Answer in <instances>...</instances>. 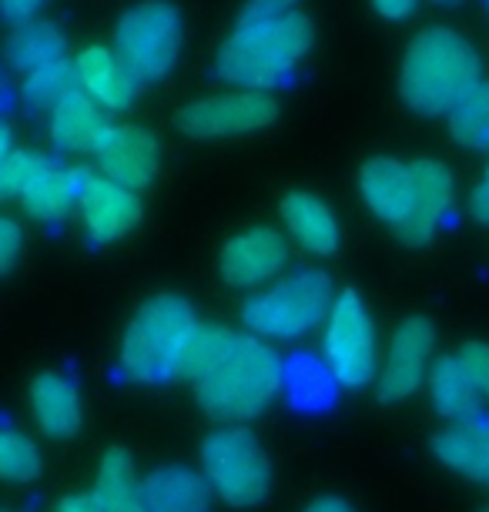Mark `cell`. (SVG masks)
Instances as JSON below:
<instances>
[{
    "label": "cell",
    "mask_w": 489,
    "mask_h": 512,
    "mask_svg": "<svg viewBox=\"0 0 489 512\" xmlns=\"http://www.w3.org/2000/svg\"><path fill=\"white\" fill-rule=\"evenodd\" d=\"M483 61L476 47L453 27H423L406 44L399 64V94L419 118H439L466 101L483 84Z\"/></svg>",
    "instance_id": "obj_1"
},
{
    "label": "cell",
    "mask_w": 489,
    "mask_h": 512,
    "mask_svg": "<svg viewBox=\"0 0 489 512\" xmlns=\"http://www.w3.org/2000/svg\"><path fill=\"white\" fill-rule=\"evenodd\" d=\"M285 385V362L252 332H238L232 349L205 379L195 382L201 412L215 422L242 425L258 419Z\"/></svg>",
    "instance_id": "obj_2"
},
{
    "label": "cell",
    "mask_w": 489,
    "mask_h": 512,
    "mask_svg": "<svg viewBox=\"0 0 489 512\" xmlns=\"http://www.w3.org/2000/svg\"><path fill=\"white\" fill-rule=\"evenodd\" d=\"M312 41L315 27L302 11L268 24H235L215 54V74L242 91H268L295 71Z\"/></svg>",
    "instance_id": "obj_3"
},
{
    "label": "cell",
    "mask_w": 489,
    "mask_h": 512,
    "mask_svg": "<svg viewBox=\"0 0 489 512\" xmlns=\"http://www.w3.org/2000/svg\"><path fill=\"white\" fill-rule=\"evenodd\" d=\"M198 325L185 295L161 292L131 315L118 345V369L128 382L158 385L181 372V355Z\"/></svg>",
    "instance_id": "obj_4"
},
{
    "label": "cell",
    "mask_w": 489,
    "mask_h": 512,
    "mask_svg": "<svg viewBox=\"0 0 489 512\" xmlns=\"http://www.w3.org/2000/svg\"><path fill=\"white\" fill-rule=\"evenodd\" d=\"M332 302V278L322 268H299L248 298L242 318L262 342H295L329 318Z\"/></svg>",
    "instance_id": "obj_5"
},
{
    "label": "cell",
    "mask_w": 489,
    "mask_h": 512,
    "mask_svg": "<svg viewBox=\"0 0 489 512\" xmlns=\"http://www.w3.org/2000/svg\"><path fill=\"white\" fill-rule=\"evenodd\" d=\"M198 469L232 509H255L272 492V459L248 425H222L201 439Z\"/></svg>",
    "instance_id": "obj_6"
},
{
    "label": "cell",
    "mask_w": 489,
    "mask_h": 512,
    "mask_svg": "<svg viewBox=\"0 0 489 512\" xmlns=\"http://www.w3.org/2000/svg\"><path fill=\"white\" fill-rule=\"evenodd\" d=\"M181 44H185V27H181L178 7L168 0L134 4L131 11L121 14L118 31H114V54L138 84L161 81L175 71Z\"/></svg>",
    "instance_id": "obj_7"
},
{
    "label": "cell",
    "mask_w": 489,
    "mask_h": 512,
    "mask_svg": "<svg viewBox=\"0 0 489 512\" xmlns=\"http://www.w3.org/2000/svg\"><path fill=\"white\" fill-rule=\"evenodd\" d=\"M322 359L332 382L342 389H362L379 375L376 325L356 288H342L325 318Z\"/></svg>",
    "instance_id": "obj_8"
},
{
    "label": "cell",
    "mask_w": 489,
    "mask_h": 512,
    "mask_svg": "<svg viewBox=\"0 0 489 512\" xmlns=\"http://www.w3.org/2000/svg\"><path fill=\"white\" fill-rule=\"evenodd\" d=\"M278 101L265 91H235L222 98H201L185 104L175 114V128L185 138L212 141V138H242L272 128L278 121Z\"/></svg>",
    "instance_id": "obj_9"
},
{
    "label": "cell",
    "mask_w": 489,
    "mask_h": 512,
    "mask_svg": "<svg viewBox=\"0 0 489 512\" xmlns=\"http://www.w3.org/2000/svg\"><path fill=\"white\" fill-rule=\"evenodd\" d=\"M433 349H436V328L423 315H409L396 325L389 335L386 355L379 362V399L396 405L412 399L433 369Z\"/></svg>",
    "instance_id": "obj_10"
},
{
    "label": "cell",
    "mask_w": 489,
    "mask_h": 512,
    "mask_svg": "<svg viewBox=\"0 0 489 512\" xmlns=\"http://www.w3.org/2000/svg\"><path fill=\"white\" fill-rule=\"evenodd\" d=\"M285 265H289V238L272 225L238 231L225 241L222 258H218V272L235 292L272 285Z\"/></svg>",
    "instance_id": "obj_11"
},
{
    "label": "cell",
    "mask_w": 489,
    "mask_h": 512,
    "mask_svg": "<svg viewBox=\"0 0 489 512\" xmlns=\"http://www.w3.org/2000/svg\"><path fill=\"white\" fill-rule=\"evenodd\" d=\"M412 168V211L396 231V238L409 248H423L436 238L439 225L453 211L456 201V181L453 171L436 158H416Z\"/></svg>",
    "instance_id": "obj_12"
},
{
    "label": "cell",
    "mask_w": 489,
    "mask_h": 512,
    "mask_svg": "<svg viewBox=\"0 0 489 512\" xmlns=\"http://www.w3.org/2000/svg\"><path fill=\"white\" fill-rule=\"evenodd\" d=\"M101 175L118 185L141 191L155 181L161 168V148L155 134L138 124H111L94 148Z\"/></svg>",
    "instance_id": "obj_13"
},
{
    "label": "cell",
    "mask_w": 489,
    "mask_h": 512,
    "mask_svg": "<svg viewBox=\"0 0 489 512\" xmlns=\"http://www.w3.org/2000/svg\"><path fill=\"white\" fill-rule=\"evenodd\" d=\"M78 211L94 245H111V241L131 235V228H138L145 208H141L138 191L124 188L118 181H108L104 175H88L84 171Z\"/></svg>",
    "instance_id": "obj_14"
},
{
    "label": "cell",
    "mask_w": 489,
    "mask_h": 512,
    "mask_svg": "<svg viewBox=\"0 0 489 512\" xmlns=\"http://www.w3.org/2000/svg\"><path fill=\"white\" fill-rule=\"evenodd\" d=\"M74 77L78 88L98 104L101 111H124L131 108L134 94L141 91V84L134 81V74L121 64V57L114 54V47H84L74 57Z\"/></svg>",
    "instance_id": "obj_15"
},
{
    "label": "cell",
    "mask_w": 489,
    "mask_h": 512,
    "mask_svg": "<svg viewBox=\"0 0 489 512\" xmlns=\"http://www.w3.org/2000/svg\"><path fill=\"white\" fill-rule=\"evenodd\" d=\"M359 198L379 221L399 228L412 211V168L409 161L372 158L359 168Z\"/></svg>",
    "instance_id": "obj_16"
},
{
    "label": "cell",
    "mask_w": 489,
    "mask_h": 512,
    "mask_svg": "<svg viewBox=\"0 0 489 512\" xmlns=\"http://www.w3.org/2000/svg\"><path fill=\"white\" fill-rule=\"evenodd\" d=\"M31 412L47 439H71L81 429L84 402L78 382L67 372L47 369L31 382Z\"/></svg>",
    "instance_id": "obj_17"
},
{
    "label": "cell",
    "mask_w": 489,
    "mask_h": 512,
    "mask_svg": "<svg viewBox=\"0 0 489 512\" xmlns=\"http://www.w3.org/2000/svg\"><path fill=\"white\" fill-rule=\"evenodd\" d=\"M433 456L456 476L489 486V415H469L433 436Z\"/></svg>",
    "instance_id": "obj_18"
},
{
    "label": "cell",
    "mask_w": 489,
    "mask_h": 512,
    "mask_svg": "<svg viewBox=\"0 0 489 512\" xmlns=\"http://www.w3.org/2000/svg\"><path fill=\"white\" fill-rule=\"evenodd\" d=\"M282 215L285 235H292V241L299 248H305L309 255H335L339 248V221H335L332 208L325 205L319 195L312 191H289L278 205Z\"/></svg>",
    "instance_id": "obj_19"
},
{
    "label": "cell",
    "mask_w": 489,
    "mask_h": 512,
    "mask_svg": "<svg viewBox=\"0 0 489 512\" xmlns=\"http://www.w3.org/2000/svg\"><path fill=\"white\" fill-rule=\"evenodd\" d=\"M215 492L201 469L165 462L145 479V512H212Z\"/></svg>",
    "instance_id": "obj_20"
},
{
    "label": "cell",
    "mask_w": 489,
    "mask_h": 512,
    "mask_svg": "<svg viewBox=\"0 0 489 512\" xmlns=\"http://www.w3.org/2000/svg\"><path fill=\"white\" fill-rule=\"evenodd\" d=\"M104 114L108 111H101L81 88L74 94H67L51 111V144L61 154H81V151L94 154L98 141L104 138V131L111 128Z\"/></svg>",
    "instance_id": "obj_21"
},
{
    "label": "cell",
    "mask_w": 489,
    "mask_h": 512,
    "mask_svg": "<svg viewBox=\"0 0 489 512\" xmlns=\"http://www.w3.org/2000/svg\"><path fill=\"white\" fill-rule=\"evenodd\" d=\"M81 181L84 171L74 168H61L54 161H44V168L37 171L34 181L27 185L21 205L34 221L41 225H57L78 208V195H81Z\"/></svg>",
    "instance_id": "obj_22"
},
{
    "label": "cell",
    "mask_w": 489,
    "mask_h": 512,
    "mask_svg": "<svg viewBox=\"0 0 489 512\" xmlns=\"http://www.w3.org/2000/svg\"><path fill=\"white\" fill-rule=\"evenodd\" d=\"M91 496L101 512H145V482L138 479V466L121 446L101 456Z\"/></svg>",
    "instance_id": "obj_23"
},
{
    "label": "cell",
    "mask_w": 489,
    "mask_h": 512,
    "mask_svg": "<svg viewBox=\"0 0 489 512\" xmlns=\"http://www.w3.org/2000/svg\"><path fill=\"white\" fill-rule=\"evenodd\" d=\"M426 382H429L433 409L443 415V419L459 422V419H469V415L479 412L483 392H479V385L473 382V375L466 372V365L456 359V352L436 359Z\"/></svg>",
    "instance_id": "obj_24"
},
{
    "label": "cell",
    "mask_w": 489,
    "mask_h": 512,
    "mask_svg": "<svg viewBox=\"0 0 489 512\" xmlns=\"http://www.w3.org/2000/svg\"><path fill=\"white\" fill-rule=\"evenodd\" d=\"M67 41L61 34V27L51 21H27L17 24L4 41V57L17 74L31 77L41 67H51L57 61H64Z\"/></svg>",
    "instance_id": "obj_25"
},
{
    "label": "cell",
    "mask_w": 489,
    "mask_h": 512,
    "mask_svg": "<svg viewBox=\"0 0 489 512\" xmlns=\"http://www.w3.org/2000/svg\"><path fill=\"white\" fill-rule=\"evenodd\" d=\"M235 335L238 332H232V328H225L218 322H198L195 332H191V338H188V345H185V355H181V372L178 375H185V379H191V382L205 379V375L228 355Z\"/></svg>",
    "instance_id": "obj_26"
},
{
    "label": "cell",
    "mask_w": 489,
    "mask_h": 512,
    "mask_svg": "<svg viewBox=\"0 0 489 512\" xmlns=\"http://www.w3.org/2000/svg\"><path fill=\"white\" fill-rule=\"evenodd\" d=\"M78 91V77H74V61H57L51 67H41L31 77H24V108L34 114H51L67 94Z\"/></svg>",
    "instance_id": "obj_27"
},
{
    "label": "cell",
    "mask_w": 489,
    "mask_h": 512,
    "mask_svg": "<svg viewBox=\"0 0 489 512\" xmlns=\"http://www.w3.org/2000/svg\"><path fill=\"white\" fill-rule=\"evenodd\" d=\"M449 134L463 148L489 151V81H483L466 101H459L449 111Z\"/></svg>",
    "instance_id": "obj_28"
},
{
    "label": "cell",
    "mask_w": 489,
    "mask_h": 512,
    "mask_svg": "<svg viewBox=\"0 0 489 512\" xmlns=\"http://www.w3.org/2000/svg\"><path fill=\"white\" fill-rule=\"evenodd\" d=\"M41 476V449L24 432L0 425V482L27 486Z\"/></svg>",
    "instance_id": "obj_29"
},
{
    "label": "cell",
    "mask_w": 489,
    "mask_h": 512,
    "mask_svg": "<svg viewBox=\"0 0 489 512\" xmlns=\"http://www.w3.org/2000/svg\"><path fill=\"white\" fill-rule=\"evenodd\" d=\"M44 161L47 158L37 151H14L11 158L0 164V201L24 198L27 185H31L37 171L44 168Z\"/></svg>",
    "instance_id": "obj_30"
},
{
    "label": "cell",
    "mask_w": 489,
    "mask_h": 512,
    "mask_svg": "<svg viewBox=\"0 0 489 512\" xmlns=\"http://www.w3.org/2000/svg\"><path fill=\"white\" fill-rule=\"evenodd\" d=\"M285 375H289V385H292V399L295 405H302V409H319L322 395H329L325 379H332V375L325 365L319 369L312 359H299L292 369H285Z\"/></svg>",
    "instance_id": "obj_31"
},
{
    "label": "cell",
    "mask_w": 489,
    "mask_h": 512,
    "mask_svg": "<svg viewBox=\"0 0 489 512\" xmlns=\"http://www.w3.org/2000/svg\"><path fill=\"white\" fill-rule=\"evenodd\" d=\"M299 11V0H245L235 24H268Z\"/></svg>",
    "instance_id": "obj_32"
},
{
    "label": "cell",
    "mask_w": 489,
    "mask_h": 512,
    "mask_svg": "<svg viewBox=\"0 0 489 512\" xmlns=\"http://www.w3.org/2000/svg\"><path fill=\"white\" fill-rule=\"evenodd\" d=\"M456 359L466 365V372L473 375V382L479 385V392L489 395V342H463L456 349Z\"/></svg>",
    "instance_id": "obj_33"
},
{
    "label": "cell",
    "mask_w": 489,
    "mask_h": 512,
    "mask_svg": "<svg viewBox=\"0 0 489 512\" xmlns=\"http://www.w3.org/2000/svg\"><path fill=\"white\" fill-rule=\"evenodd\" d=\"M24 255V228L14 218L0 215V275L14 272Z\"/></svg>",
    "instance_id": "obj_34"
},
{
    "label": "cell",
    "mask_w": 489,
    "mask_h": 512,
    "mask_svg": "<svg viewBox=\"0 0 489 512\" xmlns=\"http://www.w3.org/2000/svg\"><path fill=\"white\" fill-rule=\"evenodd\" d=\"M47 4V0H0V17H4L7 24H27L34 21L37 11Z\"/></svg>",
    "instance_id": "obj_35"
},
{
    "label": "cell",
    "mask_w": 489,
    "mask_h": 512,
    "mask_svg": "<svg viewBox=\"0 0 489 512\" xmlns=\"http://www.w3.org/2000/svg\"><path fill=\"white\" fill-rule=\"evenodd\" d=\"M469 215H473L479 225H489V164L473 185V191H469Z\"/></svg>",
    "instance_id": "obj_36"
},
{
    "label": "cell",
    "mask_w": 489,
    "mask_h": 512,
    "mask_svg": "<svg viewBox=\"0 0 489 512\" xmlns=\"http://www.w3.org/2000/svg\"><path fill=\"white\" fill-rule=\"evenodd\" d=\"M419 0H372V11H376L382 21H406V17L416 14Z\"/></svg>",
    "instance_id": "obj_37"
},
{
    "label": "cell",
    "mask_w": 489,
    "mask_h": 512,
    "mask_svg": "<svg viewBox=\"0 0 489 512\" xmlns=\"http://www.w3.org/2000/svg\"><path fill=\"white\" fill-rule=\"evenodd\" d=\"M54 512H101L98 502H94L91 492H81V496H64L54 506Z\"/></svg>",
    "instance_id": "obj_38"
},
{
    "label": "cell",
    "mask_w": 489,
    "mask_h": 512,
    "mask_svg": "<svg viewBox=\"0 0 489 512\" xmlns=\"http://www.w3.org/2000/svg\"><path fill=\"white\" fill-rule=\"evenodd\" d=\"M302 512H356V509H352V502H345L342 496H319V499H312Z\"/></svg>",
    "instance_id": "obj_39"
},
{
    "label": "cell",
    "mask_w": 489,
    "mask_h": 512,
    "mask_svg": "<svg viewBox=\"0 0 489 512\" xmlns=\"http://www.w3.org/2000/svg\"><path fill=\"white\" fill-rule=\"evenodd\" d=\"M14 88H11V81H7V77L4 74H0V124H7L4 118H7V114H11L14 111Z\"/></svg>",
    "instance_id": "obj_40"
},
{
    "label": "cell",
    "mask_w": 489,
    "mask_h": 512,
    "mask_svg": "<svg viewBox=\"0 0 489 512\" xmlns=\"http://www.w3.org/2000/svg\"><path fill=\"white\" fill-rule=\"evenodd\" d=\"M17 148H14V131L7 128V124H0V164L11 158Z\"/></svg>",
    "instance_id": "obj_41"
},
{
    "label": "cell",
    "mask_w": 489,
    "mask_h": 512,
    "mask_svg": "<svg viewBox=\"0 0 489 512\" xmlns=\"http://www.w3.org/2000/svg\"><path fill=\"white\" fill-rule=\"evenodd\" d=\"M433 4H436V7H456L459 0H433Z\"/></svg>",
    "instance_id": "obj_42"
},
{
    "label": "cell",
    "mask_w": 489,
    "mask_h": 512,
    "mask_svg": "<svg viewBox=\"0 0 489 512\" xmlns=\"http://www.w3.org/2000/svg\"><path fill=\"white\" fill-rule=\"evenodd\" d=\"M479 512H489V506H486V509H479Z\"/></svg>",
    "instance_id": "obj_43"
},
{
    "label": "cell",
    "mask_w": 489,
    "mask_h": 512,
    "mask_svg": "<svg viewBox=\"0 0 489 512\" xmlns=\"http://www.w3.org/2000/svg\"><path fill=\"white\" fill-rule=\"evenodd\" d=\"M486 11H489V0H486Z\"/></svg>",
    "instance_id": "obj_44"
},
{
    "label": "cell",
    "mask_w": 489,
    "mask_h": 512,
    "mask_svg": "<svg viewBox=\"0 0 489 512\" xmlns=\"http://www.w3.org/2000/svg\"><path fill=\"white\" fill-rule=\"evenodd\" d=\"M0 512H7V509H0Z\"/></svg>",
    "instance_id": "obj_45"
}]
</instances>
